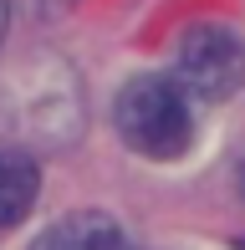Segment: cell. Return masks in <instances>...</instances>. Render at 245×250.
Instances as JSON below:
<instances>
[{
  "label": "cell",
  "instance_id": "2",
  "mask_svg": "<svg viewBox=\"0 0 245 250\" xmlns=\"http://www.w3.org/2000/svg\"><path fill=\"white\" fill-rule=\"evenodd\" d=\"M179 92H194L199 102H225L245 87V41L230 26H189L179 36V62H174Z\"/></svg>",
  "mask_w": 245,
  "mask_h": 250
},
{
  "label": "cell",
  "instance_id": "6",
  "mask_svg": "<svg viewBox=\"0 0 245 250\" xmlns=\"http://www.w3.org/2000/svg\"><path fill=\"white\" fill-rule=\"evenodd\" d=\"M240 189H245V168H240Z\"/></svg>",
  "mask_w": 245,
  "mask_h": 250
},
{
  "label": "cell",
  "instance_id": "4",
  "mask_svg": "<svg viewBox=\"0 0 245 250\" xmlns=\"http://www.w3.org/2000/svg\"><path fill=\"white\" fill-rule=\"evenodd\" d=\"M36 164L26 153H0V230L20 225L36 204Z\"/></svg>",
  "mask_w": 245,
  "mask_h": 250
},
{
  "label": "cell",
  "instance_id": "1",
  "mask_svg": "<svg viewBox=\"0 0 245 250\" xmlns=\"http://www.w3.org/2000/svg\"><path fill=\"white\" fill-rule=\"evenodd\" d=\"M118 133L143 158H179L194 143V112L174 77H133L118 92Z\"/></svg>",
  "mask_w": 245,
  "mask_h": 250
},
{
  "label": "cell",
  "instance_id": "5",
  "mask_svg": "<svg viewBox=\"0 0 245 250\" xmlns=\"http://www.w3.org/2000/svg\"><path fill=\"white\" fill-rule=\"evenodd\" d=\"M5 21H10V0H0V36H5Z\"/></svg>",
  "mask_w": 245,
  "mask_h": 250
},
{
  "label": "cell",
  "instance_id": "3",
  "mask_svg": "<svg viewBox=\"0 0 245 250\" xmlns=\"http://www.w3.org/2000/svg\"><path fill=\"white\" fill-rule=\"evenodd\" d=\"M31 250H133V245H128V235L118 230V220H107V214H97V209H82V214L57 220Z\"/></svg>",
  "mask_w": 245,
  "mask_h": 250
}]
</instances>
